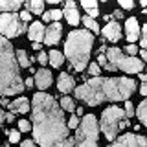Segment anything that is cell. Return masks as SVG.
<instances>
[{
  "label": "cell",
  "instance_id": "obj_1",
  "mask_svg": "<svg viewBox=\"0 0 147 147\" xmlns=\"http://www.w3.org/2000/svg\"><path fill=\"white\" fill-rule=\"evenodd\" d=\"M66 138L63 109L50 94L37 92L33 96V140L40 147H64Z\"/></svg>",
  "mask_w": 147,
  "mask_h": 147
},
{
  "label": "cell",
  "instance_id": "obj_2",
  "mask_svg": "<svg viewBox=\"0 0 147 147\" xmlns=\"http://www.w3.org/2000/svg\"><path fill=\"white\" fill-rule=\"evenodd\" d=\"M136 83L129 77H94L77 86L76 98L88 105H99L103 101H127L134 94Z\"/></svg>",
  "mask_w": 147,
  "mask_h": 147
},
{
  "label": "cell",
  "instance_id": "obj_3",
  "mask_svg": "<svg viewBox=\"0 0 147 147\" xmlns=\"http://www.w3.org/2000/svg\"><path fill=\"white\" fill-rule=\"evenodd\" d=\"M24 90V81L18 74V63L13 46L0 37V96H15Z\"/></svg>",
  "mask_w": 147,
  "mask_h": 147
},
{
  "label": "cell",
  "instance_id": "obj_4",
  "mask_svg": "<svg viewBox=\"0 0 147 147\" xmlns=\"http://www.w3.org/2000/svg\"><path fill=\"white\" fill-rule=\"evenodd\" d=\"M92 44H94V35L86 30H74L68 35L66 44H64V52H66V57L70 59L72 66L77 72L85 70V66L88 64Z\"/></svg>",
  "mask_w": 147,
  "mask_h": 147
},
{
  "label": "cell",
  "instance_id": "obj_5",
  "mask_svg": "<svg viewBox=\"0 0 147 147\" xmlns=\"http://www.w3.org/2000/svg\"><path fill=\"white\" fill-rule=\"evenodd\" d=\"M98 66H103L107 70H123L125 74H140L144 70V63L136 57H129L119 48H109L107 53H99Z\"/></svg>",
  "mask_w": 147,
  "mask_h": 147
},
{
  "label": "cell",
  "instance_id": "obj_6",
  "mask_svg": "<svg viewBox=\"0 0 147 147\" xmlns=\"http://www.w3.org/2000/svg\"><path fill=\"white\" fill-rule=\"evenodd\" d=\"M74 144L76 147H98V121L94 114H88L81 119Z\"/></svg>",
  "mask_w": 147,
  "mask_h": 147
},
{
  "label": "cell",
  "instance_id": "obj_7",
  "mask_svg": "<svg viewBox=\"0 0 147 147\" xmlns=\"http://www.w3.org/2000/svg\"><path fill=\"white\" fill-rule=\"evenodd\" d=\"M121 119H125V112L119 107H109L103 110L101 116V131L105 132L107 140H114L118 136V125Z\"/></svg>",
  "mask_w": 147,
  "mask_h": 147
},
{
  "label": "cell",
  "instance_id": "obj_8",
  "mask_svg": "<svg viewBox=\"0 0 147 147\" xmlns=\"http://www.w3.org/2000/svg\"><path fill=\"white\" fill-rule=\"evenodd\" d=\"M26 31V24L18 18L15 13H4L0 15V33L4 35V39L9 37H18Z\"/></svg>",
  "mask_w": 147,
  "mask_h": 147
},
{
  "label": "cell",
  "instance_id": "obj_9",
  "mask_svg": "<svg viewBox=\"0 0 147 147\" xmlns=\"http://www.w3.org/2000/svg\"><path fill=\"white\" fill-rule=\"evenodd\" d=\"M147 140L140 134H123L109 147H145Z\"/></svg>",
  "mask_w": 147,
  "mask_h": 147
},
{
  "label": "cell",
  "instance_id": "obj_10",
  "mask_svg": "<svg viewBox=\"0 0 147 147\" xmlns=\"http://www.w3.org/2000/svg\"><path fill=\"white\" fill-rule=\"evenodd\" d=\"M103 35L107 37L110 42H118L121 39V28H119L118 20H110L107 22V26L103 28Z\"/></svg>",
  "mask_w": 147,
  "mask_h": 147
},
{
  "label": "cell",
  "instance_id": "obj_11",
  "mask_svg": "<svg viewBox=\"0 0 147 147\" xmlns=\"http://www.w3.org/2000/svg\"><path fill=\"white\" fill-rule=\"evenodd\" d=\"M61 33H63L61 24H59V22H53V24L44 31V39L42 40H44L46 44H55L59 39H61Z\"/></svg>",
  "mask_w": 147,
  "mask_h": 147
},
{
  "label": "cell",
  "instance_id": "obj_12",
  "mask_svg": "<svg viewBox=\"0 0 147 147\" xmlns=\"http://www.w3.org/2000/svg\"><path fill=\"white\" fill-rule=\"evenodd\" d=\"M125 31H127V40H129V42H134L136 39H140V24H138V20L134 17L127 18Z\"/></svg>",
  "mask_w": 147,
  "mask_h": 147
},
{
  "label": "cell",
  "instance_id": "obj_13",
  "mask_svg": "<svg viewBox=\"0 0 147 147\" xmlns=\"http://www.w3.org/2000/svg\"><path fill=\"white\" fill-rule=\"evenodd\" d=\"M63 17H66L68 24H72V26H77V24H79V20H81L79 13H77V6L74 2H66V4H64Z\"/></svg>",
  "mask_w": 147,
  "mask_h": 147
},
{
  "label": "cell",
  "instance_id": "obj_14",
  "mask_svg": "<svg viewBox=\"0 0 147 147\" xmlns=\"http://www.w3.org/2000/svg\"><path fill=\"white\" fill-rule=\"evenodd\" d=\"M37 83V86L39 88H48L50 85H52V72L50 70H46V68H40L39 72H35V81Z\"/></svg>",
  "mask_w": 147,
  "mask_h": 147
},
{
  "label": "cell",
  "instance_id": "obj_15",
  "mask_svg": "<svg viewBox=\"0 0 147 147\" xmlns=\"http://www.w3.org/2000/svg\"><path fill=\"white\" fill-rule=\"evenodd\" d=\"M28 33H30V39L33 40V42H40V40L44 39V26L40 24V22H33V24L30 26V30H28Z\"/></svg>",
  "mask_w": 147,
  "mask_h": 147
},
{
  "label": "cell",
  "instance_id": "obj_16",
  "mask_svg": "<svg viewBox=\"0 0 147 147\" xmlns=\"http://www.w3.org/2000/svg\"><path fill=\"white\" fill-rule=\"evenodd\" d=\"M57 88L63 92V94H68V92L74 90V79L68 74H61L59 76V81H57Z\"/></svg>",
  "mask_w": 147,
  "mask_h": 147
},
{
  "label": "cell",
  "instance_id": "obj_17",
  "mask_svg": "<svg viewBox=\"0 0 147 147\" xmlns=\"http://www.w3.org/2000/svg\"><path fill=\"white\" fill-rule=\"evenodd\" d=\"M7 107L11 109V114H13V112L26 114L28 110H30V101H28L26 98H18V99H15V101H13V103H9Z\"/></svg>",
  "mask_w": 147,
  "mask_h": 147
},
{
  "label": "cell",
  "instance_id": "obj_18",
  "mask_svg": "<svg viewBox=\"0 0 147 147\" xmlns=\"http://www.w3.org/2000/svg\"><path fill=\"white\" fill-rule=\"evenodd\" d=\"M22 7V2L20 0H0V9L2 11H17V9H20Z\"/></svg>",
  "mask_w": 147,
  "mask_h": 147
},
{
  "label": "cell",
  "instance_id": "obj_19",
  "mask_svg": "<svg viewBox=\"0 0 147 147\" xmlns=\"http://www.w3.org/2000/svg\"><path fill=\"white\" fill-rule=\"evenodd\" d=\"M26 7H28V11L35 13V15H42V11H44V2H42V0H30V2L26 4Z\"/></svg>",
  "mask_w": 147,
  "mask_h": 147
},
{
  "label": "cell",
  "instance_id": "obj_20",
  "mask_svg": "<svg viewBox=\"0 0 147 147\" xmlns=\"http://www.w3.org/2000/svg\"><path fill=\"white\" fill-rule=\"evenodd\" d=\"M48 61L52 63V66H55V68H59L63 64V55H61V52H57V50H52V52L48 53Z\"/></svg>",
  "mask_w": 147,
  "mask_h": 147
},
{
  "label": "cell",
  "instance_id": "obj_21",
  "mask_svg": "<svg viewBox=\"0 0 147 147\" xmlns=\"http://www.w3.org/2000/svg\"><path fill=\"white\" fill-rule=\"evenodd\" d=\"M17 63H18V66H22V68L31 66V59H28V53L24 50H18L17 52Z\"/></svg>",
  "mask_w": 147,
  "mask_h": 147
},
{
  "label": "cell",
  "instance_id": "obj_22",
  "mask_svg": "<svg viewBox=\"0 0 147 147\" xmlns=\"http://www.w3.org/2000/svg\"><path fill=\"white\" fill-rule=\"evenodd\" d=\"M138 118H140V123H147V101H142L140 105H138V110H136Z\"/></svg>",
  "mask_w": 147,
  "mask_h": 147
},
{
  "label": "cell",
  "instance_id": "obj_23",
  "mask_svg": "<svg viewBox=\"0 0 147 147\" xmlns=\"http://www.w3.org/2000/svg\"><path fill=\"white\" fill-rule=\"evenodd\" d=\"M61 17H63V11H59V9H50V11H46L42 15L44 20H53V22H59Z\"/></svg>",
  "mask_w": 147,
  "mask_h": 147
},
{
  "label": "cell",
  "instance_id": "obj_24",
  "mask_svg": "<svg viewBox=\"0 0 147 147\" xmlns=\"http://www.w3.org/2000/svg\"><path fill=\"white\" fill-rule=\"evenodd\" d=\"M59 103H61L59 107H61L63 110H70V112H74V101L68 98V96H64V98L59 101Z\"/></svg>",
  "mask_w": 147,
  "mask_h": 147
},
{
  "label": "cell",
  "instance_id": "obj_25",
  "mask_svg": "<svg viewBox=\"0 0 147 147\" xmlns=\"http://www.w3.org/2000/svg\"><path fill=\"white\" fill-rule=\"evenodd\" d=\"M140 46H142V50L147 48V24L140 28Z\"/></svg>",
  "mask_w": 147,
  "mask_h": 147
},
{
  "label": "cell",
  "instance_id": "obj_26",
  "mask_svg": "<svg viewBox=\"0 0 147 147\" xmlns=\"http://www.w3.org/2000/svg\"><path fill=\"white\" fill-rule=\"evenodd\" d=\"M83 22H85V26L88 28V30H92V31H99V26H98V22H96L94 18L85 17V18H83Z\"/></svg>",
  "mask_w": 147,
  "mask_h": 147
},
{
  "label": "cell",
  "instance_id": "obj_27",
  "mask_svg": "<svg viewBox=\"0 0 147 147\" xmlns=\"http://www.w3.org/2000/svg\"><path fill=\"white\" fill-rule=\"evenodd\" d=\"M83 7L86 11H92V9H98V2L96 0H83Z\"/></svg>",
  "mask_w": 147,
  "mask_h": 147
},
{
  "label": "cell",
  "instance_id": "obj_28",
  "mask_svg": "<svg viewBox=\"0 0 147 147\" xmlns=\"http://www.w3.org/2000/svg\"><path fill=\"white\" fill-rule=\"evenodd\" d=\"M9 142H11V144L20 142V132L18 131H9Z\"/></svg>",
  "mask_w": 147,
  "mask_h": 147
},
{
  "label": "cell",
  "instance_id": "obj_29",
  "mask_svg": "<svg viewBox=\"0 0 147 147\" xmlns=\"http://www.w3.org/2000/svg\"><path fill=\"white\" fill-rule=\"evenodd\" d=\"M88 72H90V76L98 77V74H99V66H98V63H92L90 66H88Z\"/></svg>",
  "mask_w": 147,
  "mask_h": 147
},
{
  "label": "cell",
  "instance_id": "obj_30",
  "mask_svg": "<svg viewBox=\"0 0 147 147\" xmlns=\"http://www.w3.org/2000/svg\"><path fill=\"white\" fill-rule=\"evenodd\" d=\"M77 125H79V118H77V116H72L70 119H68V123H66L68 129H74V127H77Z\"/></svg>",
  "mask_w": 147,
  "mask_h": 147
},
{
  "label": "cell",
  "instance_id": "obj_31",
  "mask_svg": "<svg viewBox=\"0 0 147 147\" xmlns=\"http://www.w3.org/2000/svg\"><path fill=\"white\" fill-rule=\"evenodd\" d=\"M125 52L129 53V57H134V55L138 53V48H136V46H134V44H129V46H127V48H125Z\"/></svg>",
  "mask_w": 147,
  "mask_h": 147
},
{
  "label": "cell",
  "instance_id": "obj_32",
  "mask_svg": "<svg viewBox=\"0 0 147 147\" xmlns=\"http://www.w3.org/2000/svg\"><path fill=\"white\" fill-rule=\"evenodd\" d=\"M119 6L123 9H132L134 7V2H131V0H119Z\"/></svg>",
  "mask_w": 147,
  "mask_h": 147
},
{
  "label": "cell",
  "instance_id": "obj_33",
  "mask_svg": "<svg viewBox=\"0 0 147 147\" xmlns=\"http://www.w3.org/2000/svg\"><path fill=\"white\" fill-rule=\"evenodd\" d=\"M18 129H20L22 132H28L30 131V123H28L26 119H20V121H18Z\"/></svg>",
  "mask_w": 147,
  "mask_h": 147
},
{
  "label": "cell",
  "instance_id": "obj_34",
  "mask_svg": "<svg viewBox=\"0 0 147 147\" xmlns=\"http://www.w3.org/2000/svg\"><path fill=\"white\" fill-rule=\"evenodd\" d=\"M37 61H39V63L44 66V64L48 63V53H44V52H39V57H37Z\"/></svg>",
  "mask_w": 147,
  "mask_h": 147
},
{
  "label": "cell",
  "instance_id": "obj_35",
  "mask_svg": "<svg viewBox=\"0 0 147 147\" xmlns=\"http://www.w3.org/2000/svg\"><path fill=\"white\" fill-rule=\"evenodd\" d=\"M123 112H125V118L127 116H132V112H134V109H132V103H125V110H123Z\"/></svg>",
  "mask_w": 147,
  "mask_h": 147
},
{
  "label": "cell",
  "instance_id": "obj_36",
  "mask_svg": "<svg viewBox=\"0 0 147 147\" xmlns=\"http://www.w3.org/2000/svg\"><path fill=\"white\" fill-rule=\"evenodd\" d=\"M30 17H31V15H30V11H22V13H20V20H22V22L30 20Z\"/></svg>",
  "mask_w": 147,
  "mask_h": 147
},
{
  "label": "cell",
  "instance_id": "obj_37",
  "mask_svg": "<svg viewBox=\"0 0 147 147\" xmlns=\"http://www.w3.org/2000/svg\"><path fill=\"white\" fill-rule=\"evenodd\" d=\"M129 125V121L127 119H121V121H119V125H118V131H121V129H125Z\"/></svg>",
  "mask_w": 147,
  "mask_h": 147
},
{
  "label": "cell",
  "instance_id": "obj_38",
  "mask_svg": "<svg viewBox=\"0 0 147 147\" xmlns=\"http://www.w3.org/2000/svg\"><path fill=\"white\" fill-rule=\"evenodd\" d=\"M64 147H74V138L68 136V138H66V142H64Z\"/></svg>",
  "mask_w": 147,
  "mask_h": 147
},
{
  "label": "cell",
  "instance_id": "obj_39",
  "mask_svg": "<svg viewBox=\"0 0 147 147\" xmlns=\"http://www.w3.org/2000/svg\"><path fill=\"white\" fill-rule=\"evenodd\" d=\"M140 94H142V96H147V85H145V83H142V86H140Z\"/></svg>",
  "mask_w": 147,
  "mask_h": 147
},
{
  "label": "cell",
  "instance_id": "obj_40",
  "mask_svg": "<svg viewBox=\"0 0 147 147\" xmlns=\"http://www.w3.org/2000/svg\"><path fill=\"white\" fill-rule=\"evenodd\" d=\"M22 147H35V144L31 140H24V142H22Z\"/></svg>",
  "mask_w": 147,
  "mask_h": 147
},
{
  "label": "cell",
  "instance_id": "obj_41",
  "mask_svg": "<svg viewBox=\"0 0 147 147\" xmlns=\"http://www.w3.org/2000/svg\"><path fill=\"white\" fill-rule=\"evenodd\" d=\"M4 119H6V121H13L15 118H13V114H11V112H7V114H4Z\"/></svg>",
  "mask_w": 147,
  "mask_h": 147
},
{
  "label": "cell",
  "instance_id": "obj_42",
  "mask_svg": "<svg viewBox=\"0 0 147 147\" xmlns=\"http://www.w3.org/2000/svg\"><path fill=\"white\" fill-rule=\"evenodd\" d=\"M144 59H147V52L145 50H140V61L144 63Z\"/></svg>",
  "mask_w": 147,
  "mask_h": 147
},
{
  "label": "cell",
  "instance_id": "obj_43",
  "mask_svg": "<svg viewBox=\"0 0 147 147\" xmlns=\"http://www.w3.org/2000/svg\"><path fill=\"white\" fill-rule=\"evenodd\" d=\"M33 85V79H31V77H28V79L24 81V86H31Z\"/></svg>",
  "mask_w": 147,
  "mask_h": 147
},
{
  "label": "cell",
  "instance_id": "obj_44",
  "mask_svg": "<svg viewBox=\"0 0 147 147\" xmlns=\"http://www.w3.org/2000/svg\"><path fill=\"white\" fill-rule=\"evenodd\" d=\"M2 121H4V112H2V109H0V125H2Z\"/></svg>",
  "mask_w": 147,
  "mask_h": 147
}]
</instances>
